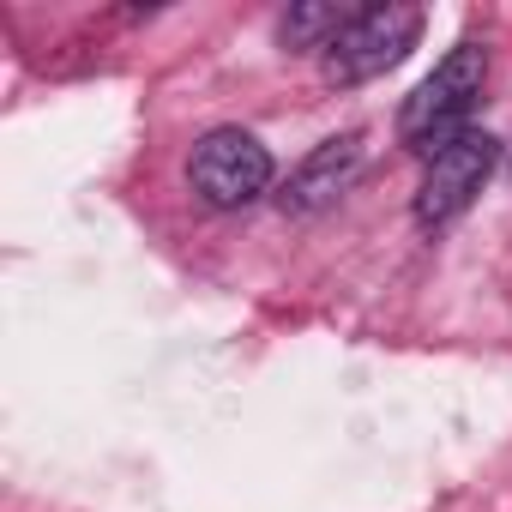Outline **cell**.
<instances>
[{
	"label": "cell",
	"mask_w": 512,
	"mask_h": 512,
	"mask_svg": "<svg viewBox=\"0 0 512 512\" xmlns=\"http://www.w3.org/2000/svg\"><path fill=\"white\" fill-rule=\"evenodd\" d=\"M482 79H488V49L482 43L446 49V61L404 97V109H398V145H410L422 157L446 151L464 133V121H470V109L482 97Z\"/></svg>",
	"instance_id": "obj_1"
},
{
	"label": "cell",
	"mask_w": 512,
	"mask_h": 512,
	"mask_svg": "<svg viewBox=\"0 0 512 512\" xmlns=\"http://www.w3.org/2000/svg\"><path fill=\"white\" fill-rule=\"evenodd\" d=\"M422 37V7H404V0H386V7H362L338 43L320 55L326 61V79L332 85H368L380 73H392Z\"/></svg>",
	"instance_id": "obj_2"
},
{
	"label": "cell",
	"mask_w": 512,
	"mask_h": 512,
	"mask_svg": "<svg viewBox=\"0 0 512 512\" xmlns=\"http://www.w3.org/2000/svg\"><path fill=\"white\" fill-rule=\"evenodd\" d=\"M187 175H193V193L205 205L241 211V205H253L272 187V151L253 133H241V127H217V133H205L193 145V169Z\"/></svg>",
	"instance_id": "obj_3"
},
{
	"label": "cell",
	"mask_w": 512,
	"mask_h": 512,
	"mask_svg": "<svg viewBox=\"0 0 512 512\" xmlns=\"http://www.w3.org/2000/svg\"><path fill=\"white\" fill-rule=\"evenodd\" d=\"M494 163H500V139L464 127L446 151L428 157V175H422V187H416V223H422V229L452 223V217L482 193V181L494 175Z\"/></svg>",
	"instance_id": "obj_4"
},
{
	"label": "cell",
	"mask_w": 512,
	"mask_h": 512,
	"mask_svg": "<svg viewBox=\"0 0 512 512\" xmlns=\"http://www.w3.org/2000/svg\"><path fill=\"white\" fill-rule=\"evenodd\" d=\"M356 169H362V133H338V139H326V145H314V151L302 157V169L290 175V187H284L278 199H284V211L308 217V211L332 205V199L356 181Z\"/></svg>",
	"instance_id": "obj_5"
},
{
	"label": "cell",
	"mask_w": 512,
	"mask_h": 512,
	"mask_svg": "<svg viewBox=\"0 0 512 512\" xmlns=\"http://www.w3.org/2000/svg\"><path fill=\"white\" fill-rule=\"evenodd\" d=\"M350 19H356V13L332 7V0H296V7L278 19V43H284V49H320V55H326Z\"/></svg>",
	"instance_id": "obj_6"
}]
</instances>
